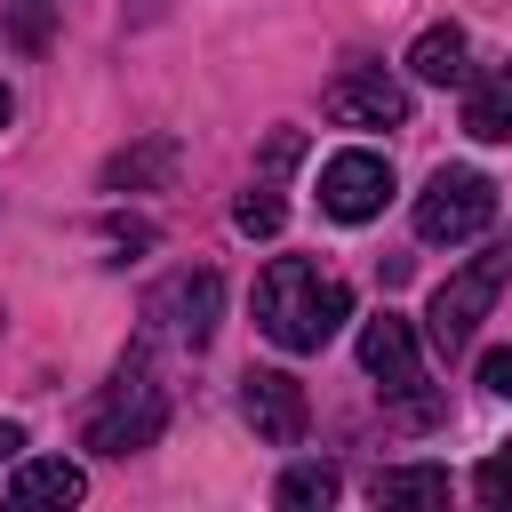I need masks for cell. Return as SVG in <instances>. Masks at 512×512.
<instances>
[{
    "mask_svg": "<svg viewBox=\"0 0 512 512\" xmlns=\"http://www.w3.org/2000/svg\"><path fill=\"white\" fill-rule=\"evenodd\" d=\"M344 320H352L344 280H328V272L304 264V256H272V264H264V280H256V328H264L280 352H320Z\"/></svg>",
    "mask_w": 512,
    "mask_h": 512,
    "instance_id": "obj_1",
    "label": "cell"
},
{
    "mask_svg": "<svg viewBox=\"0 0 512 512\" xmlns=\"http://www.w3.org/2000/svg\"><path fill=\"white\" fill-rule=\"evenodd\" d=\"M160 424H168V384L152 376V360H144V344H136V352L112 368V384L96 392L80 440H88L96 456H136V448L160 440Z\"/></svg>",
    "mask_w": 512,
    "mask_h": 512,
    "instance_id": "obj_2",
    "label": "cell"
},
{
    "mask_svg": "<svg viewBox=\"0 0 512 512\" xmlns=\"http://www.w3.org/2000/svg\"><path fill=\"white\" fill-rule=\"evenodd\" d=\"M504 280H512V240H496L488 256H472L464 272H448V280L432 288V312H424V336H432L440 352H464V344H472V328L488 320V304L504 296Z\"/></svg>",
    "mask_w": 512,
    "mask_h": 512,
    "instance_id": "obj_3",
    "label": "cell"
},
{
    "mask_svg": "<svg viewBox=\"0 0 512 512\" xmlns=\"http://www.w3.org/2000/svg\"><path fill=\"white\" fill-rule=\"evenodd\" d=\"M488 224H496V184H488L480 168H440V176L416 192V240H432V248H440V240H448V248H456V240H480Z\"/></svg>",
    "mask_w": 512,
    "mask_h": 512,
    "instance_id": "obj_4",
    "label": "cell"
},
{
    "mask_svg": "<svg viewBox=\"0 0 512 512\" xmlns=\"http://www.w3.org/2000/svg\"><path fill=\"white\" fill-rule=\"evenodd\" d=\"M216 312H224V280L200 264V272H176V280H160L152 296H144V320L168 336V344H184V352H200L208 336H216Z\"/></svg>",
    "mask_w": 512,
    "mask_h": 512,
    "instance_id": "obj_5",
    "label": "cell"
},
{
    "mask_svg": "<svg viewBox=\"0 0 512 512\" xmlns=\"http://www.w3.org/2000/svg\"><path fill=\"white\" fill-rule=\"evenodd\" d=\"M320 104H328L336 128H400V120H408V88H400L384 64H344Z\"/></svg>",
    "mask_w": 512,
    "mask_h": 512,
    "instance_id": "obj_6",
    "label": "cell"
},
{
    "mask_svg": "<svg viewBox=\"0 0 512 512\" xmlns=\"http://www.w3.org/2000/svg\"><path fill=\"white\" fill-rule=\"evenodd\" d=\"M392 200V160L384 152H336L328 168H320V208L336 216V224H368L376 208Z\"/></svg>",
    "mask_w": 512,
    "mask_h": 512,
    "instance_id": "obj_7",
    "label": "cell"
},
{
    "mask_svg": "<svg viewBox=\"0 0 512 512\" xmlns=\"http://www.w3.org/2000/svg\"><path fill=\"white\" fill-rule=\"evenodd\" d=\"M240 416L256 424V440L296 448L312 408H304V384H296V376H280V368H248V376H240Z\"/></svg>",
    "mask_w": 512,
    "mask_h": 512,
    "instance_id": "obj_8",
    "label": "cell"
},
{
    "mask_svg": "<svg viewBox=\"0 0 512 512\" xmlns=\"http://www.w3.org/2000/svg\"><path fill=\"white\" fill-rule=\"evenodd\" d=\"M360 368H368L384 392H408V384H416V328H408L400 312H376V320L360 328Z\"/></svg>",
    "mask_w": 512,
    "mask_h": 512,
    "instance_id": "obj_9",
    "label": "cell"
},
{
    "mask_svg": "<svg viewBox=\"0 0 512 512\" xmlns=\"http://www.w3.org/2000/svg\"><path fill=\"white\" fill-rule=\"evenodd\" d=\"M176 136H144V144H128V152H112L104 160V192H160L168 176H176Z\"/></svg>",
    "mask_w": 512,
    "mask_h": 512,
    "instance_id": "obj_10",
    "label": "cell"
},
{
    "mask_svg": "<svg viewBox=\"0 0 512 512\" xmlns=\"http://www.w3.org/2000/svg\"><path fill=\"white\" fill-rule=\"evenodd\" d=\"M464 136H480V144H504V136H512V56L472 80V96H464Z\"/></svg>",
    "mask_w": 512,
    "mask_h": 512,
    "instance_id": "obj_11",
    "label": "cell"
},
{
    "mask_svg": "<svg viewBox=\"0 0 512 512\" xmlns=\"http://www.w3.org/2000/svg\"><path fill=\"white\" fill-rule=\"evenodd\" d=\"M8 496H16V504H80V496H88V472H80L72 456H32V464H16Z\"/></svg>",
    "mask_w": 512,
    "mask_h": 512,
    "instance_id": "obj_12",
    "label": "cell"
},
{
    "mask_svg": "<svg viewBox=\"0 0 512 512\" xmlns=\"http://www.w3.org/2000/svg\"><path fill=\"white\" fill-rule=\"evenodd\" d=\"M408 72L416 80H432V88H456L472 64H464V32L456 24H432V32H416V48H408Z\"/></svg>",
    "mask_w": 512,
    "mask_h": 512,
    "instance_id": "obj_13",
    "label": "cell"
},
{
    "mask_svg": "<svg viewBox=\"0 0 512 512\" xmlns=\"http://www.w3.org/2000/svg\"><path fill=\"white\" fill-rule=\"evenodd\" d=\"M368 488H376V504H440L448 496V472L440 464H384Z\"/></svg>",
    "mask_w": 512,
    "mask_h": 512,
    "instance_id": "obj_14",
    "label": "cell"
},
{
    "mask_svg": "<svg viewBox=\"0 0 512 512\" xmlns=\"http://www.w3.org/2000/svg\"><path fill=\"white\" fill-rule=\"evenodd\" d=\"M336 488H344L336 464H288L280 472V504L288 512H320V504H336Z\"/></svg>",
    "mask_w": 512,
    "mask_h": 512,
    "instance_id": "obj_15",
    "label": "cell"
},
{
    "mask_svg": "<svg viewBox=\"0 0 512 512\" xmlns=\"http://www.w3.org/2000/svg\"><path fill=\"white\" fill-rule=\"evenodd\" d=\"M280 216H288V208H280V192H264V184H256V192H240V208H232V224H240L248 240L280 232Z\"/></svg>",
    "mask_w": 512,
    "mask_h": 512,
    "instance_id": "obj_16",
    "label": "cell"
},
{
    "mask_svg": "<svg viewBox=\"0 0 512 512\" xmlns=\"http://www.w3.org/2000/svg\"><path fill=\"white\" fill-rule=\"evenodd\" d=\"M472 488H480L488 504H504V496H512V448H496V456H488V464L472 472Z\"/></svg>",
    "mask_w": 512,
    "mask_h": 512,
    "instance_id": "obj_17",
    "label": "cell"
},
{
    "mask_svg": "<svg viewBox=\"0 0 512 512\" xmlns=\"http://www.w3.org/2000/svg\"><path fill=\"white\" fill-rule=\"evenodd\" d=\"M480 384H488V392H504V400H512V344H496V352H488V360H480Z\"/></svg>",
    "mask_w": 512,
    "mask_h": 512,
    "instance_id": "obj_18",
    "label": "cell"
},
{
    "mask_svg": "<svg viewBox=\"0 0 512 512\" xmlns=\"http://www.w3.org/2000/svg\"><path fill=\"white\" fill-rule=\"evenodd\" d=\"M296 152H304V136H296V128H280V136H272V144H264V168H288V160H296Z\"/></svg>",
    "mask_w": 512,
    "mask_h": 512,
    "instance_id": "obj_19",
    "label": "cell"
},
{
    "mask_svg": "<svg viewBox=\"0 0 512 512\" xmlns=\"http://www.w3.org/2000/svg\"><path fill=\"white\" fill-rule=\"evenodd\" d=\"M112 240H120V248H152V224H136V216H112Z\"/></svg>",
    "mask_w": 512,
    "mask_h": 512,
    "instance_id": "obj_20",
    "label": "cell"
},
{
    "mask_svg": "<svg viewBox=\"0 0 512 512\" xmlns=\"http://www.w3.org/2000/svg\"><path fill=\"white\" fill-rule=\"evenodd\" d=\"M16 448H24V424H16V416H0V464H16Z\"/></svg>",
    "mask_w": 512,
    "mask_h": 512,
    "instance_id": "obj_21",
    "label": "cell"
},
{
    "mask_svg": "<svg viewBox=\"0 0 512 512\" xmlns=\"http://www.w3.org/2000/svg\"><path fill=\"white\" fill-rule=\"evenodd\" d=\"M8 112H16V96H8V80H0V128H8Z\"/></svg>",
    "mask_w": 512,
    "mask_h": 512,
    "instance_id": "obj_22",
    "label": "cell"
}]
</instances>
